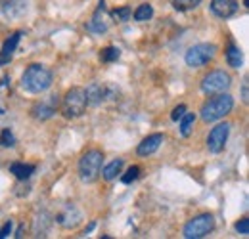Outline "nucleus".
I'll return each mask as SVG.
<instances>
[{"instance_id":"nucleus-1","label":"nucleus","mask_w":249,"mask_h":239,"mask_svg":"<svg viewBox=\"0 0 249 239\" xmlns=\"http://www.w3.org/2000/svg\"><path fill=\"white\" fill-rule=\"evenodd\" d=\"M52 81H54V77L48 67H44L40 63H33L23 71L19 85L27 94H42L52 86Z\"/></svg>"},{"instance_id":"nucleus-2","label":"nucleus","mask_w":249,"mask_h":239,"mask_svg":"<svg viewBox=\"0 0 249 239\" xmlns=\"http://www.w3.org/2000/svg\"><path fill=\"white\" fill-rule=\"evenodd\" d=\"M234 109V98L226 92L222 94H213V98H209L199 111V117L205 122H215V120L224 119L230 111Z\"/></svg>"},{"instance_id":"nucleus-3","label":"nucleus","mask_w":249,"mask_h":239,"mask_svg":"<svg viewBox=\"0 0 249 239\" xmlns=\"http://www.w3.org/2000/svg\"><path fill=\"white\" fill-rule=\"evenodd\" d=\"M102 165H104V155L100 150L87 151L79 159V178L85 184H94L102 174Z\"/></svg>"},{"instance_id":"nucleus-4","label":"nucleus","mask_w":249,"mask_h":239,"mask_svg":"<svg viewBox=\"0 0 249 239\" xmlns=\"http://www.w3.org/2000/svg\"><path fill=\"white\" fill-rule=\"evenodd\" d=\"M87 94H85V88H75L67 90L65 96L62 100V115L65 119H77L81 117L85 111H87Z\"/></svg>"},{"instance_id":"nucleus-5","label":"nucleus","mask_w":249,"mask_h":239,"mask_svg":"<svg viewBox=\"0 0 249 239\" xmlns=\"http://www.w3.org/2000/svg\"><path fill=\"white\" fill-rule=\"evenodd\" d=\"M213 230H215V218H213V214L203 212V214H197L192 220H188L184 230H182V236L186 239H201L205 238V236H209Z\"/></svg>"},{"instance_id":"nucleus-6","label":"nucleus","mask_w":249,"mask_h":239,"mask_svg":"<svg viewBox=\"0 0 249 239\" xmlns=\"http://www.w3.org/2000/svg\"><path fill=\"white\" fill-rule=\"evenodd\" d=\"M215 56H217V46L211 42H201L188 48V52L184 54V61L188 67H203L209 61H213Z\"/></svg>"},{"instance_id":"nucleus-7","label":"nucleus","mask_w":249,"mask_h":239,"mask_svg":"<svg viewBox=\"0 0 249 239\" xmlns=\"http://www.w3.org/2000/svg\"><path fill=\"white\" fill-rule=\"evenodd\" d=\"M232 86V77L222 71H211L207 73L203 79H201V92L207 94V96H213V94H222V92H228V88Z\"/></svg>"},{"instance_id":"nucleus-8","label":"nucleus","mask_w":249,"mask_h":239,"mask_svg":"<svg viewBox=\"0 0 249 239\" xmlns=\"http://www.w3.org/2000/svg\"><path fill=\"white\" fill-rule=\"evenodd\" d=\"M230 128H232L230 122H220V124H217L209 132V136H207V150L211 151V153H215V155L224 150L226 148V142H228V136H230Z\"/></svg>"},{"instance_id":"nucleus-9","label":"nucleus","mask_w":249,"mask_h":239,"mask_svg":"<svg viewBox=\"0 0 249 239\" xmlns=\"http://www.w3.org/2000/svg\"><path fill=\"white\" fill-rule=\"evenodd\" d=\"M87 29L94 33V34H104L109 29V14H107V8H106V2L100 0L96 12L92 14L90 21L87 23Z\"/></svg>"},{"instance_id":"nucleus-10","label":"nucleus","mask_w":249,"mask_h":239,"mask_svg":"<svg viewBox=\"0 0 249 239\" xmlns=\"http://www.w3.org/2000/svg\"><path fill=\"white\" fill-rule=\"evenodd\" d=\"M81 220H83V212H81V209H79L77 205H73V203L65 205V207L56 214V222H58L62 228H65V230L77 228V226L81 224Z\"/></svg>"},{"instance_id":"nucleus-11","label":"nucleus","mask_w":249,"mask_h":239,"mask_svg":"<svg viewBox=\"0 0 249 239\" xmlns=\"http://www.w3.org/2000/svg\"><path fill=\"white\" fill-rule=\"evenodd\" d=\"M85 94H87L89 105L98 107V105H102L106 100H109V98L113 96V88L107 86V85H104V83H92L89 88H85Z\"/></svg>"},{"instance_id":"nucleus-12","label":"nucleus","mask_w":249,"mask_h":239,"mask_svg":"<svg viewBox=\"0 0 249 239\" xmlns=\"http://www.w3.org/2000/svg\"><path fill=\"white\" fill-rule=\"evenodd\" d=\"M56 109H58V96H50L48 100H42V102H36L31 107V115L36 120H48L56 115Z\"/></svg>"},{"instance_id":"nucleus-13","label":"nucleus","mask_w":249,"mask_h":239,"mask_svg":"<svg viewBox=\"0 0 249 239\" xmlns=\"http://www.w3.org/2000/svg\"><path fill=\"white\" fill-rule=\"evenodd\" d=\"M29 10V0H2L0 2V12L6 19H18L25 16Z\"/></svg>"},{"instance_id":"nucleus-14","label":"nucleus","mask_w":249,"mask_h":239,"mask_svg":"<svg viewBox=\"0 0 249 239\" xmlns=\"http://www.w3.org/2000/svg\"><path fill=\"white\" fill-rule=\"evenodd\" d=\"M21 36H23V31H16V33H12V34L4 40L2 50H0V65H6V63L12 61L14 54H16V50H18V46H19Z\"/></svg>"},{"instance_id":"nucleus-15","label":"nucleus","mask_w":249,"mask_h":239,"mask_svg":"<svg viewBox=\"0 0 249 239\" xmlns=\"http://www.w3.org/2000/svg\"><path fill=\"white\" fill-rule=\"evenodd\" d=\"M240 4L238 0H211V12L220 17V19H228L238 12Z\"/></svg>"},{"instance_id":"nucleus-16","label":"nucleus","mask_w":249,"mask_h":239,"mask_svg":"<svg viewBox=\"0 0 249 239\" xmlns=\"http://www.w3.org/2000/svg\"><path fill=\"white\" fill-rule=\"evenodd\" d=\"M163 140H165V136H163V134H159V132H157V134H152V136L144 138V140L138 144L136 153H138L140 157H150V155H154V153L161 148Z\"/></svg>"},{"instance_id":"nucleus-17","label":"nucleus","mask_w":249,"mask_h":239,"mask_svg":"<svg viewBox=\"0 0 249 239\" xmlns=\"http://www.w3.org/2000/svg\"><path fill=\"white\" fill-rule=\"evenodd\" d=\"M8 171H10V174H14L18 180L25 182V180H29L35 174L36 167L35 165H27V163H21V161H16V163H12L8 167Z\"/></svg>"},{"instance_id":"nucleus-18","label":"nucleus","mask_w":249,"mask_h":239,"mask_svg":"<svg viewBox=\"0 0 249 239\" xmlns=\"http://www.w3.org/2000/svg\"><path fill=\"white\" fill-rule=\"evenodd\" d=\"M224 56H226V61H228V65H230L232 69H240V67L244 65V54H242V50H240L234 42H230V44L226 46Z\"/></svg>"},{"instance_id":"nucleus-19","label":"nucleus","mask_w":249,"mask_h":239,"mask_svg":"<svg viewBox=\"0 0 249 239\" xmlns=\"http://www.w3.org/2000/svg\"><path fill=\"white\" fill-rule=\"evenodd\" d=\"M123 165H124L123 159H113L109 165H106V167H104V171H102L104 180L111 182V180L117 178V174H121V171H123Z\"/></svg>"},{"instance_id":"nucleus-20","label":"nucleus","mask_w":249,"mask_h":239,"mask_svg":"<svg viewBox=\"0 0 249 239\" xmlns=\"http://www.w3.org/2000/svg\"><path fill=\"white\" fill-rule=\"evenodd\" d=\"M134 21L142 23V21H150L154 17V6L152 4H140L136 10H134Z\"/></svg>"},{"instance_id":"nucleus-21","label":"nucleus","mask_w":249,"mask_h":239,"mask_svg":"<svg viewBox=\"0 0 249 239\" xmlns=\"http://www.w3.org/2000/svg\"><path fill=\"white\" fill-rule=\"evenodd\" d=\"M130 16H132V8H130V6L115 8L113 12H109V17H111L113 21H117V23H124V21H128V19H130Z\"/></svg>"},{"instance_id":"nucleus-22","label":"nucleus","mask_w":249,"mask_h":239,"mask_svg":"<svg viewBox=\"0 0 249 239\" xmlns=\"http://www.w3.org/2000/svg\"><path fill=\"white\" fill-rule=\"evenodd\" d=\"M119 58H121V50H119L117 46H107V48H104V50L100 52V60L104 61V63L117 61Z\"/></svg>"},{"instance_id":"nucleus-23","label":"nucleus","mask_w":249,"mask_h":239,"mask_svg":"<svg viewBox=\"0 0 249 239\" xmlns=\"http://www.w3.org/2000/svg\"><path fill=\"white\" fill-rule=\"evenodd\" d=\"M196 122V113H184L182 119H180V134L188 138L192 134V126Z\"/></svg>"},{"instance_id":"nucleus-24","label":"nucleus","mask_w":249,"mask_h":239,"mask_svg":"<svg viewBox=\"0 0 249 239\" xmlns=\"http://www.w3.org/2000/svg\"><path fill=\"white\" fill-rule=\"evenodd\" d=\"M171 4L177 12H190V10L197 8L201 4V0H171Z\"/></svg>"},{"instance_id":"nucleus-25","label":"nucleus","mask_w":249,"mask_h":239,"mask_svg":"<svg viewBox=\"0 0 249 239\" xmlns=\"http://www.w3.org/2000/svg\"><path fill=\"white\" fill-rule=\"evenodd\" d=\"M0 146L2 148H14L16 146V136H14V132L10 128H4L0 132Z\"/></svg>"},{"instance_id":"nucleus-26","label":"nucleus","mask_w":249,"mask_h":239,"mask_svg":"<svg viewBox=\"0 0 249 239\" xmlns=\"http://www.w3.org/2000/svg\"><path fill=\"white\" fill-rule=\"evenodd\" d=\"M138 176H140V167L134 165V167H130L123 176H121V180H123V184H132L134 180H138Z\"/></svg>"},{"instance_id":"nucleus-27","label":"nucleus","mask_w":249,"mask_h":239,"mask_svg":"<svg viewBox=\"0 0 249 239\" xmlns=\"http://www.w3.org/2000/svg\"><path fill=\"white\" fill-rule=\"evenodd\" d=\"M236 232L242 234V236H248L249 234V218H242L240 222H236Z\"/></svg>"},{"instance_id":"nucleus-28","label":"nucleus","mask_w":249,"mask_h":239,"mask_svg":"<svg viewBox=\"0 0 249 239\" xmlns=\"http://www.w3.org/2000/svg\"><path fill=\"white\" fill-rule=\"evenodd\" d=\"M186 113V105L184 103H180V105H177L175 109H173V113H171V119L175 120V122H178V120L182 119V115Z\"/></svg>"},{"instance_id":"nucleus-29","label":"nucleus","mask_w":249,"mask_h":239,"mask_svg":"<svg viewBox=\"0 0 249 239\" xmlns=\"http://www.w3.org/2000/svg\"><path fill=\"white\" fill-rule=\"evenodd\" d=\"M12 236V222H6L2 228H0V239L10 238Z\"/></svg>"},{"instance_id":"nucleus-30","label":"nucleus","mask_w":249,"mask_h":239,"mask_svg":"<svg viewBox=\"0 0 249 239\" xmlns=\"http://www.w3.org/2000/svg\"><path fill=\"white\" fill-rule=\"evenodd\" d=\"M242 100L248 103L249 102V92H248V79L244 81V85H242Z\"/></svg>"},{"instance_id":"nucleus-31","label":"nucleus","mask_w":249,"mask_h":239,"mask_svg":"<svg viewBox=\"0 0 249 239\" xmlns=\"http://www.w3.org/2000/svg\"><path fill=\"white\" fill-rule=\"evenodd\" d=\"M94 228H96V222H90V224H89V228H85V234H90Z\"/></svg>"},{"instance_id":"nucleus-32","label":"nucleus","mask_w":249,"mask_h":239,"mask_svg":"<svg viewBox=\"0 0 249 239\" xmlns=\"http://www.w3.org/2000/svg\"><path fill=\"white\" fill-rule=\"evenodd\" d=\"M21 234H23V226H19V228H18V232H16V238H21Z\"/></svg>"}]
</instances>
